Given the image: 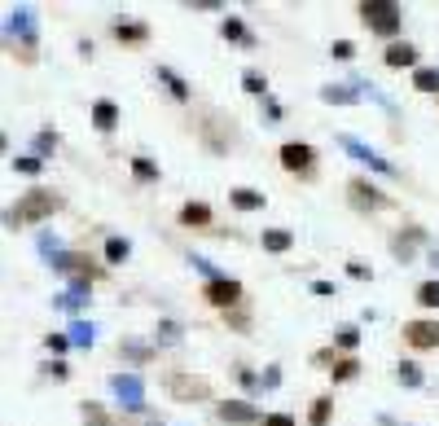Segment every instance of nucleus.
<instances>
[{
	"label": "nucleus",
	"mask_w": 439,
	"mask_h": 426,
	"mask_svg": "<svg viewBox=\"0 0 439 426\" xmlns=\"http://www.w3.org/2000/svg\"><path fill=\"white\" fill-rule=\"evenodd\" d=\"M57 207H62V198H57L53 189H31L27 198H22L18 207H13V211H9V224L18 228V224H36V220H48V216H53Z\"/></svg>",
	"instance_id": "obj_1"
},
{
	"label": "nucleus",
	"mask_w": 439,
	"mask_h": 426,
	"mask_svg": "<svg viewBox=\"0 0 439 426\" xmlns=\"http://www.w3.org/2000/svg\"><path fill=\"white\" fill-rule=\"evenodd\" d=\"M361 18L373 36H396L400 31V5L396 0H365L361 5Z\"/></svg>",
	"instance_id": "obj_2"
},
{
	"label": "nucleus",
	"mask_w": 439,
	"mask_h": 426,
	"mask_svg": "<svg viewBox=\"0 0 439 426\" xmlns=\"http://www.w3.org/2000/svg\"><path fill=\"white\" fill-rule=\"evenodd\" d=\"M167 396L181 400V404H198V400H211V383L198 378V373H172L167 378Z\"/></svg>",
	"instance_id": "obj_3"
},
{
	"label": "nucleus",
	"mask_w": 439,
	"mask_h": 426,
	"mask_svg": "<svg viewBox=\"0 0 439 426\" xmlns=\"http://www.w3.org/2000/svg\"><path fill=\"white\" fill-rule=\"evenodd\" d=\"M53 268L67 273V277H75V282H92V277H97V264H92L84 251H62V255H53Z\"/></svg>",
	"instance_id": "obj_4"
},
{
	"label": "nucleus",
	"mask_w": 439,
	"mask_h": 426,
	"mask_svg": "<svg viewBox=\"0 0 439 426\" xmlns=\"http://www.w3.org/2000/svg\"><path fill=\"white\" fill-rule=\"evenodd\" d=\"M347 198L361 207V211H382V207H391V198H386V193H378L369 180H351V185H347Z\"/></svg>",
	"instance_id": "obj_5"
},
{
	"label": "nucleus",
	"mask_w": 439,
	"mask_h": 426,
	"mask_svg": "<svg viewBox=\"0 0 439 426\" xmlns=\"http://www.w3.org/2000/svg\"><path fill=\"white\" fill-rule=\"evenodd\" d=\"M110 391H115L127 408H141L145 404V387H141L137 373H115V378H110Z\"/></svg>",
	"instance_id": "obj_6"
},
{
	"label": "nucleus",
	"mask_w": 439,
	"mask_h": 426,
	"mask_svg": "<svg viewBox=\"0 0 439 426\" xmlns=\"http://www.w3.org/2000/svg\"><path fill=\"white\" fill-rule=\"evenodd\" d=\"M220 422H233V426H246V422H259V408L251 400H220L216 404Z\"/></svg>",
	"instance_id": "obj_7"
},
{
	"label": "nucleus",
	"mask_w": 439,
	"mask_h": 426,
	"mask_svg": "<svg viewBox=\"0 0 439 426\" xmlns=\"http://www.w3.org/2000/svg\"><path fill=\"white\" fill-rule=\"evenodd\" d=\"M207 299L216 303V308H233L242 299V282H233V277H220V282H207Z\"/></svg>",
	"instance_id": "obj_8"
},
{
	"label": "nucleus",
	"mask_w": 439,
	"mask_h": 426,
	"mask_svg": "<svg viewBox=\"0 0 439 426\" xmlns=\"http://www.w3.org/2000/svg\"><path fill=\"white\" fill-rule=\"evenodd\" d=\"M312 145H303V141H286L281 145V167L286 172H307V167H312Z\"/></svg>",
	"instance_id": "obj_9"
},
{
	"label": "nucleus",
	"mask_w": 439,
	"mask_h": 426,
	"mask_svg": "<svg viewBox=\"0 0 439 426\" xmlns=\"http://www.w3.org/2000/svg\"><path fill=\"white\" fill-rule=\"evenodd\" d=\"M404 343H413V348H439V321H409L404 325Z\"/></svg>",
	"instance_id": "obj_10"
},
{
	"label": "nucleus",
	"mask_w": 439,
	"mask_h": 426,
	"mask_svg": "<svg viewBox=\"0 0 439 426\" xmlns=\"http://www.w3.org/2000/svg\"><path fill=\"white\" fill-rule=\"evenodd\" d=\"M343 150H347L351 158H361V163H369V167H373V172H386V176H396V167H391V163H386L382 154H373V150H369V145H365V141H356V137H343Z\"/></svg>",
	"instance_id": "obj_11"
},
{
	"label": "nucleus",
	"mask_w": 439,
	"mask_h": 426,
	"mask_svg": "<svg viewBox=\"0 0 439 426\" xmlns=\"http://www.w3.org/2000/svg\"><path fill=\"white\" fill-rule=\"evenodd\" d=\"M361 92H365L361 79H351V84H325V88H321V102H330V106H351V102H361Z\"/></svg>",
	"instance_id": "obj_12"
},
{
	"label": "nucleus",
	"mask_w": 439,
	"mask_h": 426,
	"mask_svg": "<svg viewBox=\"0 0 439 426\" xmlns=\"http://www.w3.org/2000/svg\"><path fill=\"white\" fill-rule=\"evenodd\" d=\"M9 31L22 36V48H36V22H31V9H9Z\"/></svg>",
	"instance_id": "obj_13"
},
{
	"label": "nucleus",
	"mask_w": 439,
	"mask_h": 426,
	"mask_svg": "<svg viewBox=\"0 0 439 426\" xmlns=\"http://www.w3.org/2000/svg\"><path fill=\"white\" fill-rule=\"evenodd\" d=\"M79 418H84V426H119V422L110 418L102 404H92V400H84V404H79Z\"/></svg>",
	"instance_id": "obj_14"
},
{
	"label": "nucleus",
	"mask_w": 439,
	"mask_h": 426,
	"mask_svg": "<svg viewBox=\"0 0 439 426\" xmlns=\"http://www.w3.org/2000/svg\"><path fill=\"white\" fill-rule=\"evenodd\" d=\"M290 247H295V238H290V228H264V251L281 255V251H290Z\"/></svg>",
	"instance_id": "obj_15"
},
{
	"label": "nucleus",
	"mask_w": 439,
	"mask_h": 426,
	"mask_svg": "<svg viewBox=\"0 0 439 426\" xmlns=\"http://www.w3.org/2000/svg\"><path fill=\"white\" fill-rule=\"evenodd\" d=\"M92 123L102 128V132H110V128L119 123V106H115V102H97V106H92Z\"/></svg>",
	"instance_id": "obj_16"
},
{
	"label": "nucleus",
	"mask_w": 439,
	"mask_h": 426,
	"mask_svg": "<svg viewBox=\"0 0 439 426\" xmlns=\"http://www.w3.org/2000/svg\"><path fill=\"white\" fill-rule=\"evenodd\" d=\"M181 220H185L189 228H207V224H211V207H207V202H185Z\"/></svg>",
	"instance_id": "obj_17"
},
{
	"label": "nucleus",
	"mask_w": 439,
	"mask_h": 426,
	"mask_svg": "<svg viewBox=\"0 0 439 426\" xmlns=\"http://www.w3.org/2000/svg\"><path fill=\"white\" fill-rule=\"evenodd\" d=\"M158 79H162V84H167V92L176 97V102H189V84H185V79L176 75L172 67H158Z\"/></svg>",
	"instance_id": "obj_18"
},
{
	"label": "nucleus",
	"mask_w": 439,
	"mask_h": 426,
	"mask_svg": "<svg viewBox=\"0 0 439 426\" xmlns=\"http://www.w3.org/2000/svg\"><path fill=\"white\" fill-rule=\"evenodd\" d=\"M115 36H119L123 44H145V40H150V27H145V22H119Z\"/></svg>",
	"instance_id": "obj_19"
},
{
	"label": "nucleus",
	"mask_w": 439,
	"mask_h": 426,
	"mask_svg": "<svg viewBox=\"0 0 439 426\" xmlns=\"http://www.w3.org/2000/svg\"><path fill=\"white\" fill-rule=\"evenodd\" d=\"M413 62H417L413 44H391V48H386V67H413Z\"/></svg>",
	"instance_id": "obj_20"
},
{
	"label": "nucleus",
	"mask_w": 439,
	"mask_h": 426,
	"mask_svg": "<svg viewBox=\"0 0 439 426\" xmlns=\"http://www.w3.org/2000/svg\"><path fill=\"white\" fill-rule=\"evenodd\" d=\"M224 40H237V44H246V48H255V36H251V31L246 27H242V18H224Z\"/></svg>",
	"instance_id": "obj_21"
},
{
	"label": "nucleus",
	"mask_w": 439,
	"mask_h": 426,
	"mask_svg": "<svg viewBox=\"0 0 439 426\" xmlns=\"http://www.w3.org/2000/svg\"><path fill=\"white\" fill-rule=\"evenodd\" d=\"M229 198H233L237 211H259V207H264V193H255V189H233Z\"/></svg>",
	"instance_id": "obj_22"
},
{
	"label": "nucleus",
	"mask_w": 439,
	"mask_h": 426,
	"mask_svg": "<svg viewBox=\"0 0 439 426\" xmlns=\"http://www.w3.org/2000/svg\"><path fill=\"white\" fill-rule=\"evenodd\" d=\"M88 303V282H71V290L57 299V308H84Z\"/></svg>",
	"instance_id": "obj_23"
},
{
	"label": "nucleus",
	"mask_w": 439,
	"mask_h": 426,
	"mask_svg": "<svg viewBox=\"0 0 439 426\" xmlns=\"http://www.w3.org/2000/svg\"><path fill=\"white\" fill-rule=\"evenodd\" d=\"M413 88H417V92H439V71L421 67V71L413 75Z\"/></svg>",
	"instance_id": "obj_24"
},
{
	"label": "nucleus",
	"mask_w": 439,
	"mask_h": 426,
	"mask_svg": "<svg viewBox=\"0 0 439 426\" xmlns=\"http://www.w3.org/2000/svg\"><path fill=\"white\" fill-rule=\"evenodd\" d=\"M127 255H132V247H127L123 238H110V242H106V259H110V264H123Z\"/></svg>",
	"instance_id": "obj_25"
},
{
	"label": "nucleus",
	"mask_w": 439,
	"mask_h": 426,
	"mask_svg": "<svg viewBox=\"0 0 439 426\" xmlns=\"http://www.w3.org/2000/svg\"><path fill=\"white\" fill-rule=\"evenodd\" d=\"M92 338H97V330L88 321H75L71 325V343H79V348H92Z\"/></svg>",
	"instance_id": "obj_26"
},
{
	"label": "nucleus",
	"mask_w": 439,
	"mask_h": 426,
	"mask_svg": "<svg viewBox=\"0 0 439 426\" xmlns=\"http://www.w3.org/2000/svg\"><path fill=\"white\" fill-rule=\"evenodd\" d=\"M417 303L421 308H439V282H421L417 286Z\"/></svg>",
	"instance_id": "obj_27"
},
{
	"label": "nucleus",
	"mask_w": 439,
	"mask_h": 426,
	"mask_svg": "<svg viewBox=\"0 0 439 426\" xmlns=\"http://www.w3.org/2000/svg\"><path fill=\"white\" fill-rule=\"evenodd\" d=\"M242 88H246L251 97H268V84H264V75H255V71H246V75H242Z\"/></svg>",
	"instance_id": "obj_28"
},
{
	"label": "nucleus",
	"mask_w": 439,
	"mask_h": 426,
	"mask_svg": "<svg viewBox=\"0 0 439 426\" xmlns=\"http://www.w3.org/2000/svg\"><path fill=\"white\" fill-rule=\"evenodd\" d=\"M356 373H361V360H338V365H334V383H347V378H356Z\"/></svg>",
	"instance_id": "obj_29"
},
{
	"label": "nucleus",
	"mask_w": 439,
	"mask_h": 426,
	"mask_svg": "<svg viewBox=\"0 0 439 426\" xmlns=\"http://www.w3.org/2000/svg\"><path fill=\"white\" fill-rule=\"evenodd\" d=\"M132 176H137V180H145V185H150V180H158V167H154L150 158H132Z\"/></svg>",
	"instance_id": "obj_30"
},
{
	"label": "nucleus",
	"mask_w": 439,
	"mask_h": 426,
	"mask_svg": "<svg viewBox=\"0 0 439 426\" xmlns=\"http://www.w3.org/2000/svg\"><path fill=\"white\" fill-rule=\"evenodd\" d=\"M330 408H334L330 396H316V404H312V426H325V422H330Z\"/></svg>",
	"instance_id": "obj_31"
},
{
	"label": "nucleus",
	"mask_w": 439,
	"mask_h": 426,
	"mask_svg": "<svg viewBox=\"0 0 439 426\" xmlns=\"http://www.w3.org/2000/svg\"><path fill=\"white\" fill-rule=\"evenodd\" d=\"M396 378H400L404 387H417V383H421V369H417V365H409V360H404V365L396 369Z\"/></svg>",
	"instance_id": "obj_32"
},
{
	"label": "nucleus",
	"mask_w": 439,
	"mask_h": 426,
	"mask_svg": "<svg viewBox=\"0 0 439 426\" xmlns=\"http://www.w3.org/2000/svg\"><path fill=\"white\" fill-rule=\"evenodd\" d=\"M356 343H361V330H356V325H343V330H338V348H356Z\"/></svg>",
	"instance_id": "obj_33"
},
{
	"label": "nucleus",
	"mask_w": 439,
	"mask_h": 426,
	"mask_svg": "<svg viewBox=\"0 0 439 426\" xmlns=\"http://www.w3.org/2000/svg\"><path fill=\"white\" fill-rule=\"evenodd\" d=\"M119 352H123V356H132V360H150V356H154L150 348H141V343H119Z\"/></svg>",
	"instance_id": "obj_34"
},
{
	"label": "nucleus",
	"mask_w": 439,
	"mask_h": 426,
	"mask_svg": "<svg viewBox=\"0 0 439 426\" xmlns=\"http://www.w3.org/2000/svg\"><path fill=\"white\" fill-rule=\"evenodd\" d=\"M36 150H40V158L53 154V150H57V132H40V137H36Z\"/></svg>",
	"instance_id": "obj_35"
},
{
	"label": "nucleus",
	"mask_w": 439,
	"mask_h": 426,
	"mask_svg": "<svg viewBox=\"0 0 439 426\" xmlns=\"http://www.w3.org/2000/svg\"><path fill=\"white\" fill-rule=\"evenodd\" d=\"M158 338H162V343H181V325L162 321V325H158Z\"/></svg>",
	"instance_id": "obj_36"
},
{
	"label": "nucleus",
	"mask_w": 439,
	"mask_h": 426,
	"mask_svg": "<svg viewBox=\"0 0 439 426\" xmlns=\"http://www.w3.org/2000/svg\"><path fill=\"white\" fill-rule=\"evenodd\" d=\"M13 172H22V176H36V172H40V158H13Z\"/></svg>",
	"instance_id": "obj_37"
},
{
	"label": "nucleus",
	"mask_w": 439,
	"mask_h": 426,
	"mask_svg": "<svg viewBox=\"0 0 439 426\" xmlns=\"http://www.w3.org/2000/svg\"><path fill=\"white\" fill-rule=\"evenodd\" d=\"M330 53H334L338 62H347V57L356 53V44H351V40H334V48H330Z\"/></svg>",
	"instance_id": "obj_38"
},
{
	"label": "nucleus",
	"mask_w": 439,
	"mask_h": 426,
	"mask_svg": "<svg viewBox=\"0 0 439 426\" xmlns=\"http://www.w3.org/2000/svg\"><path fill=\"white\" fill-rule=\"evenodd\" d=\"M44 343H48V352H67L71 348V334H48Z\"/></svg>",
	"instance_id": "obj_39"
},
{
	"label": "nucleus",
	"mask_w": 439,
	"mask_h": 426,
	"mask_svg": "<svg viewBox=\"0 0 439 426\" xmlns=\"http://www.w3.org/2000/svg\"><path fill=\"white\" fill-rule=\"evenodd\" d=\"M347 273L356 277V282H369V277H373V273H369V264H361V259H351V264H347Z\"/></svg>",
	"instance_id": "obj_40"
},
{
	"label": "nucleus",
	"mask_w": 439,
	"mask_h": 426,
	"mask_svg": "<svg viewBox=\"0 0 439 426\" xmlns=\"http://www.w3.org/2000/svg\"><path fill=\"white\" fill-rule=\"evenodd\" d=\"M264 426H295V418H290V413H268Z\"/></svg>",
	"instance_id": "obj_41"
},
{
	"label": "nucleus",
	"mask_w": 439,
	"mask_h": 426,
	"mask_svg": "<svg viewBox=\"0 0 439 426\" xmlns=\"http://www.w3.org/2000/svg\"><path fill=\"white\" fill-rule=\"evenodd\" d=\"M264 110H268V123H277V119H281V106L272 102V97H264Z\"/></svg>",
	"instance_id": "obj_42"
},
{
	"label": "nucleus",
	"mask_w": 439,
	"mask_h": 426,
	"mask_svg": "<svg viewBox=\"0 0 439 426\" xmlns=\"http://www.w3.org/2000/svg\"><path fill=\"white\" fill-rule=\"evenodd\" d=\"M312 294H321V299H330V294H334V286H330V282H312Z\"/></svg>",
	"instance_id": "obj_43"
},
{
	"label": "nucleus",
	"mask_w": 439,
	"mask_h": 426,
	"mask_svg": "<svg viewBox=\"0 0 439 426\" xmlns=\"http://www.w3.org/2000/svg\"><path fill=\"white\" fill-rule=\"evenodd\" d=\"M154 426H158V422H154Z\"/></svg>",
	"instance_id": "obj_44"
}]
</instances>
